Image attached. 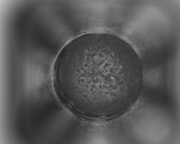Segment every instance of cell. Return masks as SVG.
Here are the masks:
<instances>
[{
  "instance_id": "1",
  "label": "cell",
  "mask_w": 180,
  "mask_h": 144,
  "mask_svg": "<svg viewBox=\"0 0 180 144\" xmlns=\"http://www.w3.org/2000/svg\"><path fill=\"white\" fill-rule=\"evenodd\" d=\"M133 49L113 35L94 33L74 39L62 50L54 71L57 92L70 109L93 117L113 113L128 99L140 77Z\"/></svg>"
}]
</instances>
